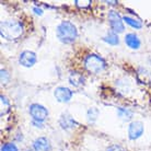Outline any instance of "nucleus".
<instances>
[{
	"mask_svg": "<svg viewBox=\"0 0 151 151\" xmlns=\"http://www.w3.org/2000/svg\"><path fill=\"white\" fill-rule=\"evenodd\" d=\"M109 21H110L112 32L116 33V34H119V33H123L125 31L124 20H123V18L116 11L111 10L109 12Z\"/></svg>",
	"mask_w": 151,
	"mask_h": 151,
	"instance_id": "nucleus-5",
	"label": "nucleus"
},
{
	"mask_svg": "<svg viewBox=\"0 0 151 151\" xmlns=\"http://www.w3.org/2000/svg\"><path fill=\"white\" fill-rule=\"evenodd\" d=\"M59 125L65 130H70L77 125V123H76V121L73 119V117L71 115H69L68 113H63L60 118H59Z\"/></svg>",
	"mask_w": 151,
	"mask_h": 151,
	"instance_id": "nucleus-9",
	"label": "nucleus"
},
{
	"mask_svg": "<svg viewBox=\"0 0 151 151\" xmlns=\"http://www.w3.org/2000/svg\"><path fill=\"white\" fill-rule=\"evenodd\" d=\"M57 38L64 44H71L78 37V30L70 21H61L56 27Z\"/></svg>",
	"mask_w": 151,
	"mask_h": 151,
	"instance_id": "nucleus-2",
	"label": "nucleus"
},
{
	"mask_svg": "<svg viewBox=\"0 0 151 151\" xmlns=\"http://www.w3.org/2000/svg\"><path fill=\"white\" fill-rule=\"evenodd\" d=\"M1 151H19V150H18V148H17V146H15L14 144H12V142H7V144L2 145Z\"/></svg>",
	"mask_w": 151,
	"mask_h": 151,
	"instance_id": "nucleus-20",
	"label": "nucleus"
},
{
	"mask_svg": "<svg viewBox=\"0 0 151 151\" xmlns=\"http://www.w3.org/2000/svg\"><path fill=\"white\" fill-rule=\"evenodd\" d=\"M37 57L32 50H23L19 56V64L25 68H31L36 64Z\"/></svg>",
	"mask_w": 151,
	"mask_h": 151,
	"instance_id": "nucleus-6",
	"label": "nucleus"
},
{
	"mask_svg": "<svg viewBox=\"0 0 151 151\" xmlns=\"http://www.w3.org/2000/svg\"><path fill=\"white\" fill-rule=\"evenodd\" d=\"M72 95H73V92L69 88L57 87L54 90V96L60 103H68L72 99Z\"/></svg>",
	"mask_w": 151,
	"mask_h": 151,
	"instance_id": "nucleus-8",
	"label": "nucleus"
},
{
	"mask_svg": "<svg viewBox=\"0 0 151 151\" xmlns=\"http://www.w3.org/2000/svg\"><path fill=\"white\" fill-rule=\"evenodd\" d=\"M1 82L2 83H8V81L10 80V73L6 70V69H1Z\"/></svg>",
	"mask_w": 151,
	"mask_h": 151,
	"instance_id": "nucleus-21",
	"label": "nucleus"
},
{
	"mask_svg": "<svg viewBox=\"0 0 151 151\" xmlns=\"http://www.w3.org/2000/svg\"><path fill=\"white\" fill-rule=\"evenodd\" d=\"M84 68L91 73H100L106 68V63L101 56L90 54L84 58Z\"/></svg>",
	"mask_w": 151,
	"mask_h": 151,
	"instance_id": "nucleus-3",
	"label": "nucleus"
},
{
	"mask_svg": "<svg viewBox=\"0 0 151 151\" xmlns=\"http://www.w3.org/2000/svg\"><path fill=\"white\" fill-rule=\"evenodd\" d=\"M100 115V111L96 107H90L87 111V119L89 123H94Z\"/></svg>",
	"mask_w": 151,
	"mask_h": 151,
	"instance_id": "nucleus-17",
	"label": "nucleus"
},
{
	"mask_svg": "<svg viewBox=\"0 0 151 151\" xmlns=\"http://www.w3.org/2000/svg\"><path fill=\"white\" fill-rule=\"evenodd\" d=\"M103 41L105 42V43H107L109 45L116 46V45H118V43H119V38H118V35H117L116 33L109 32V33L103 37Z\"/></svg>",
	"mask_w": 151,
	"mask_h": 151,
	"instance_id": "nucleus-16",
	"label": "nucleus"
},
{
	"mask_svg": "<svg viewBox=\"0 0 151 151\" xmlns=\"http://www.w3.org/2000/svg\"><path fill=\"white\" fill-rule=\"evenodd\" d=\"M33 11L35 12V14H37V15H42V14H43V10H42V9H40V8H37V7L33 8Z\"/></svg>",
	"mask_w": 151,
	"mask_h": 151,
	"instance_id": "nucleus-24",
	"label": "nucleus"
},
{
	"mask_svg": "<svg viewBox=\"0 0 151 151\" xmlns=\"http://www.w3.org/2000/svg\"><path fill=\"white\" fill-rule=\"evenodd\" d=\"M69 83L76 88H80L84 84V77L78 71H70L68 77Z\"/></svg>",
	"mask_w": 151,
	"mask_h": 151,
	"instance_id": "nucleus-12",
	"label": "nucleus"
},
{
	"mask_svg": "<svg viewBox=\"0 0 151 151\" xmlns=\"http://www.w3.org/2000/svg\"><path fill=\"white\" fill-rule=\"evenodd\" d=\"M0 99H1V116H4L10 110V102L4 95H1Z\"/></svg>",
	"mask_w": 151,
	"mask_h": 151,
	"instance_id": "nucleus-18",
	"label": "nucleus"
},
{
	"mask_svg": "<svg viewBox=\"0 0 151 151\" xmlns=\"http://www.w3.org/2000/svg\"><path fill=\"white\" fill-rule=\"evenodd\" d=\"M29 112H30V115L32 116L33 121L35 122L43 123L48 117V111H47V109H46L45 106L41 105V104H37V103L31 104L30 107H29Z\"/></svg>",
	"mask_w": 151,
	"mask_h": 151,
	"instance_id": "nucleus-4",
	"label": "nucleus"
},
{
	"mask_svg": "<svg viewBox=\"0 0 151 151\" xmlns=\"http://www.w3.org/2000/svg\"><path fill=\"white\" fill-rule=\"evenodd\" d=\"M75 4H76V6H77V7H79V8H88V7H90L91 1H90V0H83V1L76 0Z\"/></svg>",
	"mask_w": 151,
	"mask_h": 151,
	"instance_id": "nucleus-22",
	"label": "nucleus"
},
{
	"mask_svg": "<svg viewBox=\"0 0 151 151\" xmlns=\"http://www.w3.org/2000/svg\"><path fill=\"white\" fill-rule=\"evenodd\" d=\"M27 151H31V150H27Z\"/></svg>",
	"mask_w": 151,
	"mask_h": 151,
	"instance_id": "nucleus-27",
	"label": "nucleus"
},
{
	"mask_svg": "<svg viewBox=\"0 0 151 151\" xmlns=\"http://www.w3.org/2000/svg\"><path fill=\"white\" fill-rule=\"evenodd\" d=\"M23 25L15 20H4L0 24V35L8 41H15L22 36Z\"/></svg>",
	"mask_w": 151,
	"mask_h": 151,
	"instance_id": "nucleus-1",
	"label": "nucleus"
},
{
	"mask_svg": "<svg viewBox=\"0 0 151 151\" xmlns=\"http://www.w3.org/2000/svg\"><path fill=\"white\" fill-rule=\"evenodd\" d=\"M125 43L132 49H139L141 46V41L135 33H128L125 35Z\"/></svg>",
	"mask_w": 151,
	"mask_h": 151,
	"instance_id": "nucleus-11",
	"label": "nucleus"
},
{
	"mask_svg": "<svg viewBox=\"0 0 151 151\" xmlns=\"http://www.w3.org/2000/svg\"><path fill=\"white\" fill-rule=\"evenodd\" d=\"M123 20H124V22L126 24H128L129 27H134L136 30H139V29L142 27V23L138 19H135V18H132V17H128V15H125V17H123Z\"/></svg>",
	"mask_w": 151,
	"mask_h": 151,
	"instance_id": "nucleus-15",
	"label": "nucleus"
},
{
	"mask_svg": "<svg viewBox=\"0 0 151 151\" xmlns=\"http://www.w3.org/2000/svg\"><path fill=\"white\" fill-rule=\"evenodd\" d=\"M145 132L144 124L139 121L132 122L128 126V137L130 140H136L142 136Z\"/></svg>",
	"mask_w": 151,
	"mask_h": 151,
	"instance_id": "nucleus-7",
	"label": "nucleus"
},
{
	"mask_svg": "<svg viewBox=\"0 0 151 151\" xmlns=\"http://www.w3.org/2000/svg\"><path fill=\"white\" fill-rule=\"evenodd\" d=\"M116 86L118 87V90L121 92H124V93H126L130 89L129 88V82L127 80H118V81H116Z\"/></svg>",
	"mask_w": 151,
	"mask_h": 151,
	"instance_id": "nucleus-19",
	"label": "nucleus"
},
{
	"mask_svg": "<svg viewBox=\"0 0 151 151\" xmlns=\"http://www.w3.org/2000/svg\"><path fill=\"white\" fill-rule=\"evenodd\" d=\"M106 151H125V149L118 145H112L106 149Z\"/></svg>",
	"mask_w": 151,
	"mask_h": 151,
	"instance_id": "nucleus-23",
	"label": "nucleus"
},
{
	"mask_svg": "<svg viewBox=\"0 0 151 151\" xmlns=\"http://www.w3.org/2000/svg\"><path fill=\"white\" fill-rule=\"evenodd\" d=\"M137 80L142 84H150L151 83V71L147 68L140 67L137 70Z\"/></svg>",
	"mask_w": 151,
	"mask_h": 151,
	"instance_id": "nucleus-13",
	"label": "nucleus"
},
{
	"mask_svg": "<svg viewBox=\"0 0 151 151\" xmlns=\"http://www.w3.org/2000/svg\"><path fill=\"white\" fill-rule=\"evenodd\" d=\"M106 4H116L117 1H106Z\"/></svg>",
	"mask_w": 151,
	"mask_h": 151,
	"instance_id": "nucleus-26",
	"label": "nucleus"
},
{
	"mask_svg": "<svg viewBox=\"0 0 151 151\" xmlns=\"http://www.w3.org/2000/svg\"><path fill=\"white\" fill-rule=\"evenodd\" d=\"M117 115H118V117L121 118L122 121L124 122H128L132 119V115H134V113H132V111H130L129 109H125V107H118L117 109Z\"/></svg>",
	"mask_w": 151,
	"mask_h": 151,
	"instance_id": "nucleus-14",
	"label": "nucleus"
},
{
	"mask_svg": "<svg viewBox=\"0 0 151 151\" xmlns=\"http://www.w3.org/2000/svg\"><path fill=\"white\" fill-rule=\"evenodd\" d=\"M32 124L34 125V127H40V128H43V125H42V123H40V122H35V121H32Z\"/></svg>",
	"mask_w": 151,
	"mask_h": 151,
	"instance_id": "nucleus-25",
	"label": "nucleus"
},
{
	"mask_svg": "<svg viewBox=\"0 0 151 151\" xmlns=\"http://www.w3.org/2000/svg\"><path fill=\"white\" fill-rule=\"evenodd\" d=\"M33 149L34 151H50L52 146L49 140L45 137H40L36 138L33 142Z\"/></svg>",
	"mask_w": 151,
	"mask_h": 151,
	"instance_id": "nucleus-10",
	"label": "nucleus"
}]
</instances>
